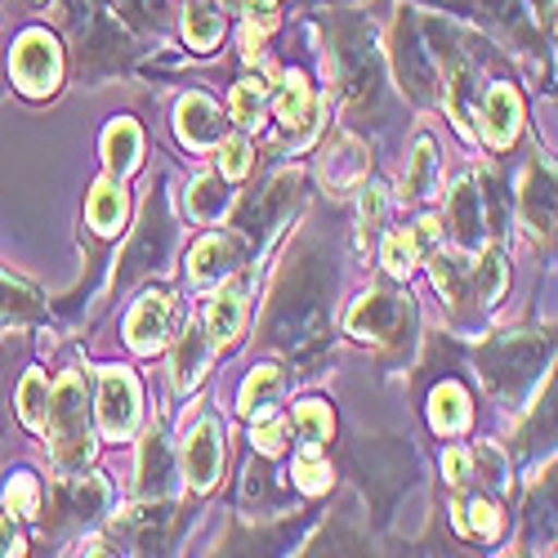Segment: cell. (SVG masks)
I'll return each instance as SVG.
<instances>
[{"mask_svg":"<svg viewBox=\"0 0 558 558\" xmlns=\"http://www.w3.org/2000/svg\"><path fill=\"white\" fill-rule=\"evenodd\" d=\"M45 429H50V447H54L59 470L63 474L85 470V460L95 456V438H89V421H85V376L81 371H68L59 380V389L50 393Z\"/></svg>","mask_w":558,"mask_h":558,"instance_id":"6da1fadb","label":"cell"},{"mask_svg":"<svg viewBox=\"0 0 558 558\" xmlns=\"http://www.w3.org/2000/svg\"><path fill=\"white\" fill-rule=\"evenodd\" d=\"M554 344L545 336H527V331H509L500 340H492L478 362H483V380L505 398V402H519L523 389L541 376V366L549 362Z\"/></svg>","mask_w":558,"mask_h":558,"instance_id":"7a4b0ae2","label":"cell"},{"mask_svg":"<svg viewBox=\"0 0 558 558\" xmlns=\"http://www.w3.org/2000/svg\"><path fill=\"white\" fill-rule=\"evenodd\" d=\"M59 45L50 40V32H27L19 45H14V81L23 95L40 99V95H50V89L59 85Z\"/></svg>","mask_w":558,"mask_h":558,"instance_id":"3957f363","label":"cell"},{"mask_svg":"<svg viewBox=\"0 0 558 558\" xmlns=\"http://www.w3.org/2000/svg\"><path fill=\"white\" fill-rule=\"evenodd\" d=\"M393 59H398V81H402L407 95L421 99V104H429V99H434V85H438V63H434V54L425 50L421 32H415L407 19H402L398 32H393Z\"/></svg>","mask_w":558,"mask_h":558,"instance_id":"277c9868","label":"cell"},{"mask_svg":"<svg viewBox=\"0 0 558 558\" xmlns=\"http://www.w3.org/2000/svg\"><path fill=\"white\" fill-rule=\"evenodd\" d=\"M99 425L108 438H130L138 425V385L130 371H108L99 385Z\"/></svg>","mask_w":558,"mask_h":558,"instance_id":"5b68a950","label":"cell"},{"mask_svg":"<svg viewBox=\"0 0 558 558\" xmlns=\"http://www.w3.org/2000/svg\"><path fill=\"white\" fill-rule=\"evenodd\" d=\"M336 72L340 81L349 85V95L353 99H366V95H376V85H380V68H376V45H371V36L357 27L340 40V54H336Z\"/></svg>","mask_w":558,"mask_h":558,"instance_id":"8992f818","label":"cell"},{"mask_svg":"<svg viewBox=\"0 0 558 558\" xmlns=\"http://www.w3.org/2000/svg\"><path fill=\"white\" fill-rule=\"evenodd\" d=\"M170 291H148L144 300L134 304L130 322H125V340L134 353H157L170 336Z\"/></svg>","mask_w":558,"mask_h":558,"instance_id":"52a82bcc","label":"cell"},{"mask_svg":"<svg viewBox=\"0 0 558 558\" xmlns=\"http://www.w3.org/2000/svg\"><path fill=\"white\" fill-rule=\"evenodd\" d=\"M170 238H174V228H170L161 202L153 197V206H148V215H144V228H138V238H134V246H130V255H125L121 282H134L138 272L157 268V264L166 259V251H170Z\"/></svg>","mask_w":558,"mask_h":558,"instance_id":"ba28073f","label":"cell"},{"mask_svg":"<svg viewBox=\"0 0 558 558\" xmlns=\"http://www.w3.org/2000/svg\"><path fill=\"white\" fill-rule=\"evenodd\" d=\"M447 228H451V242L460 251H478V242H483V193L470 179H460L456 193L447 197Z\"/></svg>","mask_w":558,"mask_h":558,"instance_id":"9c48e42d","label":"cell"},{"mask_svg":"<svg viewBox=\"0 0 558 558\" xmlns=\"http://www.w3.org/2000/svg\"><path fill=\"white\" fill-rule=\"evenodd\" d=\"M523 125V104H519V89L514 85H492L487 89V104H483V134L492 148H509L519 138Z\"/></svg>","mask_w":558,"mask_h":558,"instance_id":"30bf717a","label":"cell"},{"mask_svg":"<svg viewBox=\"0 0 558 558\" xmlns=\"http://www.w3.org/2000/svg\"><path fill=\"white\" fill-rule=\"evenodd\" d=\"M242 264V242L238 238H202L197 246H193V255H189V282L193 287H210V282H219V277H228L232 268Z\"/></svg>","mask_w":558,"mask_h":558,"instance_id":"8fae6325","label":"cell"},{"mask_svg":"<svg viewBox=\"0 0 558 558\" xmlns=\"http://www.w3.org/2000/svg\"><path fill=\"white\" fill-rule=\"evenodd\" d=\"M219 460H223L219 425H215V421H202V425L189 434V447H183V470H189V483H193L197 492L215 487V478H219Z\"/></svg>","mask_w":558,"mask_h":558,"instance_id":"7c38bea8","label":"cell"},{"mask_svg":"<svg viewBox=\"0 0 558 558\" xmlns=\"http://www.w3.org/2000/svg\"><path fill=\"white\" fill-rule=\"evenodd\" d=\"M174 125H179V138L189 148H215L219 138H223V117H219V108L206 95H189V99H183Z\"/></svg>","mask_w":558,"mask_h":558,"instance_id":"4fadbf2b","label":"cell"},{"mask_svg":"<svg viewBox=\"0 0 558 558\" xmlns=\"http://www.w3.org/2000/svg\"><path fill=\"white\" fill-rule=\"evenodd\" d=\"M295 189H300V170H282L277 174L268 189H259V197H251L246 202V210H242V228H268L277 215H282L291 202H295Z\"/></svg>","mask_w":558,"mask_h":558,"instance_id":"5bb4252c","label":"cell"},{"mask_svg":"<svg viewBox=\"0 0 558 558\" xmlns=\"http://www.w3.org/2000/svg\"><path fill=\"white\" fill-rule=\"evenodd\" d=\"M398 317H402V304H398L393 295H366V300H357L353 313H349V331L362 336V340H371V336L385 340V336H393Z\"/></svg>","mask_w":558,"mask_h":558,"instance_id":"9a60e30c","label":"cell"},{"mask_svg":"<svg viewBox=\"0 0 558 558\" xmlns=\"http://www.w3.org/2000/svg\"><path fill=\"white\" fill-rule=\"evenodd\" d=\"M429 421L438 434H464L474 421V407H470V393H464L460 385H438L434 398H429Z\"/></svg>","mask_w":558,"mask_h":558,"instance_id":"2e32d148","label":"cell"},{"mask_svg":"<svg viewBox=\"0 0 558 558\" xmlns=\"http://www.w3.org/2000/svg\"><path fill=\"white\" fill-rule=\"evenodd\" d=\"M242 322H246V295L242 291H223V295H215V304L206 308V336H210V344H232L242 336Z\"/></svg>","mask_w":558,"mask_h":558,"instance_id":"e0dca14e","label":"cell"},{"mask_svg":"<svg viewBox=\"0 0 558 558\" xmlns=\"http://www.w3.org/2000/svg\"><path fill=\"white\" fill-rule=\"evenodd\" d=\"M519 202H523V215L532 219V228L536 232H549L554 228V170L532 166V174L523 179Z\"/></svg>","mask_w":558,"mask_h":558,"instance_id":"ac0fdd59","label":"cell"},{"mask_svg":"<svg viewBox=\"0 0 558 558\" xmlns=\"http://www.w3.org/2000/svg\"><path fill=\"white\" fill-rule=\"evenodd\" d=\"M277 117H282V125L291 130H308L313 117H317V99H313V85L300 76V72H287L282 81V95H277Z\"/></svg>","mask_w":558,"mask_h":558,"instance_id":"d6986e66","label":"cell"},{"mask_svg":"<svg viewBox=\"0 0 558 558\" xmlns=\"http://www.w3.org/2000/svg\"><path fill=\"white\" fill-rule=\"evenodd\" d=\"M85 219H89V228H95L99 238L121 232V223H125V189H117V183H99V189L89 193Z\"/></svg>","mask_w":558,"mask_h":558,"instance_id":"ffe728a7","label":"cell"},{"mask_svg":"<svg viewBox=\"0 0 558 558\" xmlns=\"http://www.w3.org/2000/svg\"><path fill=\"white\" fill-rule=\"evenodd\" d=\"M170 474H174L170 447H166L161 434H153V438L144 442V456H138V492H144V496H166Z\"/></svg>","mask_w":558,"mask_h":558,"instance_id":"44dd1931","label":"cell"},{"mask_svg":"<svg viewBox=\"0 0 558 558\" xmlns=\"http://www.w3.org/2000/svg\"><path fill=\"white\" fill-rule=\"evenodd\" d=\"M295 425H300V456H322V447H327L336 421L331 411L322 402H300L295 407Z\"/></svg>","mask_w":558,"mask_h":558,"instance_id":"7402d4cb","label":"cell"},{"mask_svg":"<svg viewBox=\"0 0 558 558\" xmlns=\"http://www.w3.org/2000/svg\"><path fill=\"white\" fill-rule=\"evenodd\" d=\"M104 157L112 174H130L138 166V125L134 121H112V130L104 134Z\"/></svg>","mask_w":558,"mask_h":558,"instance_id":"603a6c76","label":"cell"},{"mask_svg":"<svg viewBox=\"0 0 558 558\" xmlns=\"http://www.w3.org/2000/svg\"><path fill=\"white\" fill-rule=\"evenodd\" d=\"M264 104H268V85H264V81L246 76V81L232 85L228 108H232V121H238L242 130H255V125L264 121Z\"/></svg>","mask_w":558,"mask_h":558,"instance_id":"cb8c5ba5","label":"cell"},{"mask_svg":"<svg viewBox=\"0 0 558 558\" xmlns=\"http://www.w3.org/2000/svg\"><path fill=\"white\" fill-rule=\"evenodd\" d=\"M277 393H282V371H277V366H255L246 389H242V411L246 415H268Z\"/></svg>","mask_w":558,"mask_h":558,"instance_id":"d4e9b609","label":"cell"},{"mask_svg":"<svg viewBox=\"0 0 558 558\" xmlns=\"http://www.w3.org/2000/svg\"><path fill=\"white\" fill-rule=\"evenodd\" d=\"M206 357H210V340L202 331H189L174 353V380L179 389H193L202 376H206Z\"/></svg>","mask_w":558,"mask_h":558,"instance_id":"484cf974","label":"cell"},{"mask_svg":"<svg viewBox=\"0 0 558 558\" xmlns=\"http://www.w3.org/2000/svg\"><path fill=\"white\" fill-rule=\"evenodd\" d=\"M434 183H438V148H434V138H421V144H415V153H411L407 193H411V197H429Z\"/></svg>","mask_w":558,"mask_h":558,"instance_id":"4316f807","label":"cell"},{"mask_svg":"<svg viewBox=\"0 0 558 558\" xmlns=\"http://www.w3.org/2000/svg\"><path fill=\"white\" fill-rule=\"evenodd\" d=\"M183 32H189L193 50H215L219 36H223V14H219V5H193L189 19H183Z\"/></svg>","mask_w":558,"mask_h":558,"instance_id":"83f0119b","label":"cell"},{"mask_svg":"<svg viewBox=\"0 0 558 558\" xmlns=\"http://www.w3.org/2000/svg\"><path fill=\"white\" fill-rule=\"evenodd\" d=\"M228 210V189H223V179H197L193 189H189V215L210 223Z\"/></svg>","mask_w":558,"mask_h":558,"instance_id":"f1b7e54d","label":"cell"},{"mask_svg":"<svg viewBox=\"0 0 558 558\" xmlns=\"http://www.w3.org/2000/svg\"><path fill=\"white\" fill-rule=\"evenodd\" d=\"M505 277H509V268H505V251H500V246H487L483 259H478V268H474V291H478L483 304L500 300Z\"/></svg>","mask_w":558,"mask_h":558,"instance_id":"f546056e","label":"cell"},{"mask_svg":"<svg viewBox=\"0 0 558 558\" xmlns=\"http://www.w3.org/2000/svg\"><path fill=\"white\" fill-rule=\"evenodd\" d=\"M45 411H50V389H45L40 371H32L19 389V415H23L27 429H45Z\"/></svg>","mask_w":558,"mask_h":558,"instance_id":"4dcf8cb0","label":"cell"},{"mask_svg":"<svg viewBox=\"0 0 558 558\" xmlns=\"http://www.w3.org/2000/svg\"><path fill=\"white\" fill-rule=\"evenodd\" d=\"M362 170H366V153L353 144V138H344L340 148H331V157H327V179L331 183H353Z\"/></svg>","mask_w":558,"mask_h":558,"instance_id":"1f68e13d","label":"cell"},{"mask_svg":"<svg viewBox=\"0 0 558 558\" xmlns=\"http://www.w3.org/2000/svg\"><path fill=\"white\" fill-rule=\"evenodd\" d=\"M5 509L19 519H36L40 514V492H36V478L32 474H14L10 487H5Z\"/></svg>","mask_w":558,"mask_h":558,"instance_id":"d6a6232c","label":"cell"},{"mask_svg":"<svg viewBox=\"0 0 558 558\" xmlns=\"http://www.w3.org/2000/svg\"><path fill=\"white\" fill-rule=\"evenodd\" d=\"M415 255H421V246H415L411 228L407 232H389V238H385V264H389L393 277H407L415 268Z\"/></svg>","mask_w":558,"mask_h":558,"instance_id":"836d02e7","label":"cell"},{"mask_svg":"<svg viewBox=\"0 0 558 558\" xmlns=\"http://www.w3.org/2000/svg\"><path fill=\"white\" fill-rule=\"evenodd\" d=\"M251 170V144L242 134H232V138H219V174L223 179H242Z\"/></svg>","mask_w":558,"mask_h":558,"instance_id":"e575fe53","label":"cell"},{"mask_svg":"<svg viewBox=\"0 0 558 558\" xmlns=\"http://www.w3.org/2000/svg\"><path fill=\"white\" fill-rule=\"evenodd\" d=\"M291 478H295V487H300L304 496H322V492L331 487V470H327V464H322L317 456H300Z\"/></svg>","mask_w":558,"mask_h":558,"instance_id":"d590c367","label":"cell"},{"mask_svg":"<svg viewBox=\"0 0 558 558\" xmlns=\"http://www.w3.org/2000/svg\"><path fill=\"white\" fill-rule=\"evenodd\" d=\"M464 514H470V519H464V527H470L474 536H483V541H492L500 532V519H496V509L487 500H470V505H464Z\"/></svg>","mask_w":558,"mask_h":558,"instance_id":"8d00e7d4","label":"cell"},{"mask_svg":"<svg viewBox=\"0 0 558 558\" xmlns=\"http://www.w3.org/2000/svg\"><path fill=\"white\" fill-rule=\"evenodd\" d=\"M108 500V483L104 478H85V487H76V514L81 519H95Z\"/></svg>","mask_w":558,"mask_h":558,"instance_id":"74e56055","label":"cell"},{"mask_svg":"<svg viewBox=\"0 0 558 558\" xmlns=\"http://www.w3.org/2000/svg\"><path fill=\"white\" fill-rule=\"evenodd\" d=\"M470 451H460V447H451L447 456H442V474H447V483L451 487H464V483H470Z\"/></svg>","mask_w":558,"mask_h":558,"instance_id":"f35d334b","label":"cell"},{"mask_svg":"<svg viewBox=\"0 0 558 558\" xmlns=\"http://www.w3.org/2000/svg\"><path fill=\"white\" fill-rule=\"evenodd\" d=\"M255 447H259L264 456H282V451H287V425H277V421H272V425H259V429H255Z\"/></svg>","mask_w":558,"mask_h":558,"instance_id":"ab89813d","label":"cell"},{"mask_svg":"<svg viewBox=\"0 0 558 558\" xmlns=\"http://www.w3.org/2000/svg\"><path fill=\"white\" fill-rule=\"evenodd\" d=\"M380 215H385V189H376V183H371V189L362 193V219L376 228L380 223Z\"/></svg>","mask_w":558,"mask_h":558,"instance_id":"60d3db41","label":"cell"},{"mask_svg":"<svg viewBox=\"0 0 558 558\" xmlns=\"http://www.w3.org/2000/svg\"><path fill=\"white\" fill-rule=\"evenodd\" d=\"M117 10L130 19H153L161 10V0H117Z\"/></svg>","mask_w":558,"mask_h":558,"instance_id":"b9f144b4","label":"cell"},{"mask_svg":"<svg viewBox=\"0 0 558 558\" xmlns=\"http://www.w3.org/2000/svg\"><path fill=\"white\" fill-rule=\"evenodd\" d=\"M0 554H23V536L14 532L10 519H0Z\"/></svg>","mask_w":558,"mask_h":558,"instance_id":"7bdbcfd3","label":"cell"},{"mask_svg":"<svg viewBox=\"0 0 558 558\" xmlns=\"http://www.w3.org/2000/svg\"><path fill=\"white\" fill-rule=\"evenodd\" d=\"M536 19L541 27H554V0H536Z\"/></svg>","mask_w":558,"mask_h":558,"instance_id":"ee69618b","label":"cell"},{"mask_svg":"<svg viewBox=\"0 0 558 558\" xmlns=\"http://www.w3.org/2000/svg\"><path fill=\"white\" fill-rule=\"evenodd\" d=\"M223 5H232V10H246V0H223Z\"/></svg>","mask_w":558,"mask_h":558,"instance_id":"f6af8a7d","label":"cell"}]
</instances>
